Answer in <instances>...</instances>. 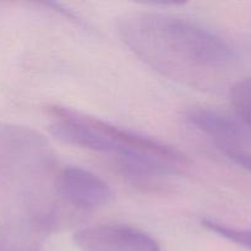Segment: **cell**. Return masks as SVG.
Masks as SVG:
<instances>
[{
    "label": "cell",
    "mask_w": 251,
    "mask_h": 251,
    "mask_svg": "<svg viewBox=\"0 0 251 251\" xmlns=\"http://www.w3.org/2000/svg\"><path fill=\"white\" fill-rule=\"evenodd\" d=\"M125 46L161 75L199 86L208 71L229 64L234 51L210 29L190 20L152 11L127 12L117 21Z\"/></svg>",
    "instance_id": "obj_1"
},
{
    "label": "cell",
    "mask_w": 251,
    "mask_h": 251,
    "mask_svg": "<svg viewBox=\"0 0 251 251\" xmlns=\"http://www.w3.org/2000/svg\"><path fill=\"white\" fill-rule=\"evenodd\" d=\"M47 140L26 126L0 125V176L12 184L41 180L50 169Z\"/></svg>",
    "instance_id": "obj_2"
},
{
    "label": "cell",
    "mask_w": 251,
    "mask_h": 251,
    "mask_svg": "<svg viewBox=\"0 0 251 251\" xmlns=\"http://www.w3.org/2000/svg\"><path fill=\"white\" fill-rule=\"evenodd\" d=\"M50 228L25 194L14 190L0 213V251H39Z\"/></svg>",
    "instance_id": "obj_3"
},
{
    "label": "cell",
    "mask_w": 251,
    "mask_h": 251,
    "mask_svg": "<svg viewBox=\"0 0 251 251\" xmlns=\"http://www.w3.org/2000/svg\"><path fill=\"white\" fill-rule=\"evenodd\" d=\"M59 200L82 212L104 207L113 198L110 186L92 172L81 167H65L54 176Z\"/></svg>",
    "instance_id": "obj_4"
},
{
    "label": "cell",
    "mask_w": 251,
    "mask_h": 251,
    "mask_svg": "<svg viewBox=\"0 0 251 251\" xmlns=\"http://www.w3.org/2000/svg\"><path fill=\"white\" fill-rule=\"evenodd\" d=\"M82 251H162L159 243L149 233L120 225L82 228L73 237Z\"/></svg>",
    "instance_id": "obj_5"
},
{
    "label": "cell",
    "mask_w": 251,
    "mask_h": 251,
    "mask_svg": "<svg viewBox=\"0 0 251 251\" xmlns=\"http://www.w3.org/2000/svg\"><path fill=\"white\" fill-rule=\"evenodd\" d=\"M191 125L216 140L218 147H238L247 140L244 126L233 118L208 108H191L188 112Z\"/></svg>",
    "instance_id": "obj_6"
},
{
    "label": "cell",
    "mask_w": 251,
    "mask_h": 251,
    "mask_svg": "<svg viewBox=\"0 0 251 251\" xmlns=\"http://www.w3.org/2000/svg\"><path fill=\"white\" fill-rule=\"evenodd\" d=\"M230 102L240 120L251 127V80H242L233 86Z\"/></svg>",
    "instance_id": "obj_7"
},
{
    "label": "cell",
    "mask_w": 251,
    "mask_h": 251,
    "mask_svg": "<svg viewBox=\"0 0 251 251\" xmlns=\"http://www.w3.org/2000/svg\"><path fill=\"white\" fill-rule=\"evenodd\" d=\"M202 226L210 232L216 233L220 237L251 250V229H239L212 220H202Z\"/></svg>",
    "instance_id": "obj_8"
},
{
    "label": "cell",
    "mask_w": 251,
    "mask_h": 251,
    "mask_svg": "<svg viewBox=\"0 0 251 251\" xmlns=\"http://www.w3.org/2000/svg\"><path fill=\"white\" fill-rule=\"evenodd\" d=\"M220 149L228 158L251 173V153L242 151L238 147H220Z\"/></svg>",
    "instance_id": "obj_9"
}]
</instances>
